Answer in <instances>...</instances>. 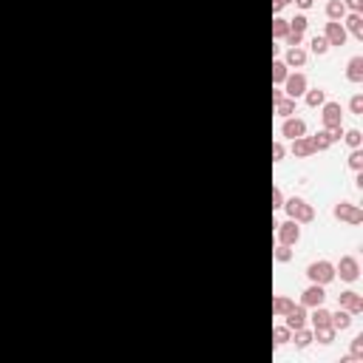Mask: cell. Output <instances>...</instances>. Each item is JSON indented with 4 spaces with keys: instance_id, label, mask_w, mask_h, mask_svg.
Wrapping results in <instances>:
<instances>
[{
    "instance_id": "obj_1",
    "label": "cell",
    "mask_w": 363,
    "mask_h": 363,
    "mask_svg": "<svg viewBox=\"0 0 363 363\" xmlns=\"http://www.w3.org/2000/svg\"><path fill=\"white\" fill-rule=\"evenodd\" d=\"M281 207H287V216L292 219V222H298V224H309L315 219V207H312V204H307L304 199H298V196H292L289 202H284Z\"/></svg>"
},
{
    "instance_id": "obj_2",
    "label": "cell",
    "mask_w": 363,
    "mask_h": 363,
    "mask_svg": "<svg viewBox=\"0 0 363 363\" xmlns=\"http://www.w3.org/2000/svg\"><path fill=\"white\" fill-rule=\"evenodd\" d=\"M307 278L312 284H321V287H326V284L335 278V267L329 264V261H312V264L307 267Z\"/></svg>"
},
{
    "instance_id": "obj_3",
    "label": "cell",
    "mask_w": 363,
    "mask_h": 363,
    "mask_svg": "<svg viewBox=\"0 0 363 363\" xmlns=\"http://www.w3.org/2000/svg\"><path fill=\"white\" fill-rule=\"evenodd\" d=\"M335 219H338V222H346V224H360L363 210L352 202H340V204H335Z\"/></svg>"
},
{
    "instance_id": "obj_4",
    "label": "cell",
    "mask_w": 363,
    "mask_h": 363,
    "mask_svg": "<svg viewBox=\"0 0 363 363\" xmlns=\"http://www.w3.org/2000/svg\"><path fill=\"white\" fill-rule=\"evenodd\" d=\"M335 275H340L344 281H357V275H360V264H357L355 255H344V259L338 261V267H335Z\"/></svg>"
},
{
    "instance_id": "obj_5",
    "label": "cell",
    "mask_w": 363,
    "mask_h": 363,
    "mask_svg": "<svg viewBox=\"0 0 363 363\" xmlns=\"http://www.w3.org/2000/svg\"><path fill=\"white\" fill-rule=\"evenodd\" d=\"M278 227V244H298V239H301V227H298V222H292V219H287V222L275 224Z\"/></svg>"
},
{
    "instance_id": "obj_6",
    "label": "cell",
    "mask_w": 363,
    "mask_h": 363,
    "mask_svg": "<svg viewBox=\"0 0 363 363\" xmlns=\"http://www.w3.org/2000/svg\"><path fill=\"white\" fill-rule=\"evenodd\" d=\"M321 119H324V128H338V125H344L340 105L338 102H324L321 105Z\"/></svg>"
},
{
    "instance_id": "obj_7",
    "label": "cell",
    "mask_w": 363,
    "mask_h": 363,
    "mask_svg": "<svg viewBox=\"0 0 363 363\" xmlns=\"http://www.w3.org/2000/svg\"><path fill=\"white\" fill-rule=\"evenodd\" d=\"M281 134L287 136V139H298V136H307V122L298 117H287L281 125Z\"/></svg>"
},
{
    "instance_id": "obj_8",
    "label": "cell",
    "mask_w": 363,
    "mask_h": 363,
    "mask_svg": "<svg viewBox=\"0 0 363 363\" xmlns=\"http://www.w3.org/2000/svg\"><path fill=\"white\" fill-rule=\"evenodd\" d=\"M324 301H326V292L321 284H312V287H307L301 292V307H321Z\"/></svg>"
},
{
    "instance_id": "obj_9",
    "label": "cell",
    "mask_w": 363,
    "mask_h": 363,
    "mask_svg": "<svg viewBox=\"0 0 363 363\" xmlns=\"http://www.w3.org/2000/svg\"><path fill=\"white\" fill-rule=\"evenodd\" d=\"M324 37L329 46H344L346 43V29L340 26V20H332V23H326V31Z\"/></svg>"
},
{
    "instance_id": "obj_10",
    "label": "cell",
    "mask_w": 363,
    "mask_h": 363,
    "mask_svg": "<svg viewBox=\"0 0 363 363\" xmlns=\"http://www.w3.org/2000/svg\"><path fill=\"white\" fill-rule=\"evenodd\" d=\"M338 307L346 309V312H352V315H357L363 309V301H360V295H357V292L346 289V292H340V295H338Z\"/></svg>"
},
{
    "instance_id": "obj_11",
    "label": "cell",
    "mask_w": 363,
    "mask_h": 363,
    "mask_svg": "<svg viewBox=\"0 0 363 363\" xmlns=\"http://www.w3.org/2000/svg\"><path fill=\"white\" fill-rule=\"evenodd\" d=\"M287 94L292 99H298V97H304V94H307V77L304 74H287Z\"/></svg>"
},
{
    "instance_id": "obj_12",
    "label": "cell",
    "mask_w": 363,
    "mask_h": 363,
    "mask_svg": "<svg viewBox=\"0 0 363 363\" xmlns=\"http://www.w3.org/2000/svg\"><path fill=\"white\" fill-rule=\"evenodd\" d=\"M307 324V312H304V307H289V312H287V329L289 332H295V329H301V326Z\"/></svg>"
},
{
    "instance_id": "obj_13",
    "label": "cell",
    "mask_w": 363,
    "mask_h": 363,
    "mask_svg": "<svg viewBox=\"0 0 363 363\" xmlns=\"http://www.w3.org/2000/svg\"><path fill=\"white\" fill-rule=\"evenodd\" d=\"M346 80L363 82V57H352V60L346 62Z\"/></svg>"
},
{
    "instance_id": "obj_14",
    "label": "cell",
    "mask_w": 363,
    "mask_h": 363,
    "mask_svg": "<svg viewBox=\"0 0 363 363\" xmlns=\"http://www.w3.org/2000/svg\"><path fill=\"white\" fill-rule=\"evenodd\" d=\"M292 154L301 156V159H307V156L315 154L312 142H309V136H298V139H292Z\"/></svg>"
},
{
    "instance_id": "obj_15",
    "label": "cell",
    "mask_w": 363,
    "mask_h": 363,
    "mask_svg": "<svg viewBox=\"0 0 363 363\" xmlns=\"http://www.w3.org/2000/svg\"><path fill=\"white\" fill-rule=\"evenodd\" d=\"M346 34H355V37H360L363 40V17H360V12H352L349 17H346Z\"/></svg>"
},
{
    "instance_id": "obj_16",
    "label": "cell",
    "mask_w": 363,
    "mask_h": 363,
    "mask_svg": "<svg viewBox=\"0 0 363 363\" xmlns=\"http://www.w3.org/2000/svg\"><path fill=\"white\" fill-rule=\"evenodd\" d=\"M315 312H312V324H315V329H324V326H332V312L329 309H324V304L321 307H312Z\"/></svg>"
},
{
    "instance_id": "obj_17",
    "label": "cell",
    "mask_w": 363,
    "mask_h": 363,
    "mask_svg": "<svg viewBox=\"0 0 363 363\" xmlns=\"http://www.w3.org/2000/svg\"><path fill=\"white\" fill-rule=\"evenodd\" d=\"M349 326H352V312H346V309L332 312V329L335 332H344V329H349Z\"/></svg>"
},
{
    "instance_id": "obj_18",
    "label": "cell",
    "mask_w": 363,
    "mask_h": 363,
    "mask_svg": "<svg viewBox=\"0 0 363 363\" xmlns=\"http://www.w3.org/2000/svg\"><path fill=\"white\" fill-rule=\"evenodd\" d=\"M309 142H312L315 151H326L329 145H332V134H329V128H324V131H318L315 136H309Z\"/></svg>"
},
{
    "instance_id": "obj_19",
    "label": "cell",
    "mask_w": 363,
    "mask_h": 363,
    "mask_svg": "<svg viewBox=\"0 0 363 363\" xmlns=\"http://www.w3.org/2000/svg\"><path fill=\"white\" fill-rule=\"evenodd\" d=\"M326 17H329V20H344L346 17L344 0H329V3H326Z\"/></svg>"
},
{
    "instance_id": "obj_20",
    "label": "cell",
    "mask_w": 363,
    "mask_h": 363,
    "mask_svg": "<svg viewBox=\"0 0 363 363\" xmlns=\"http://www.w3.org/2000/svg\"><path fill=\"white\" fill-rule=\"evenodd\" d=\"M275 114H278V117H284V119L292 117V114H295V99H292V97L278 99V102H275Z\"/></svg>"
},
{
    "instance_id": "obj_21",
    "label": "cell",
    "mask_w": 363,
    "mask_h": 363,
    "mask_svg": "<svg viewBox=\"0 0 363 363\" xmlns=\"http://www.w3.org/2000/svg\"><path fill=\"white\" fill-rule=\"evenodd\" d=\"M287 66H304V62H307V51L301 49V46H295V49H289L287 51Z\"/></svg>"
},
{
    "instance_id": "obj_22",
    "label": "cell",
    "mask_w": 363,
    "mask_h": 363,
    "mask_svg": "<svg viewBox=\"0 0 363 363\" xmlns=\"http://www.w3.org/2000/svg\"><path fill=\"white\" fill-rule=\"evenodd\" d=\"M324 102H326V91H321V88L307 91V105H309V108H321Z\"/></svg>"
},
{
    "instance_id": "obj_23",
    "label": "cell",
    "mask_w": 363,
    "mask_h": 363,
    "mask_svg": "<svg viewBox=\"0 0 363 363\" xmlns=\"http://www.w3.org/2000/svg\"><path fill=\"white\" fill-rule=\"evenodd\" d=\"M287 31H289V20H284V17L272 20V37H275V40H284V37H287Z\"/></svg>"
},
{
    "instance_id": "obj_24",
    "label": "cell",
    "mask_w": 363,
    "mask_h": 363,
    "mask_svg": "<svg viewBox=\"0 0 363 363\" xmlns=\"http://www.w3.org/2000/svg\"><path fill=\"white\" fill-rule=\"evenodd\" d=\"M287 62H281V60H275L272 62V82H275V86H281L284 80H287Z\"/></svg>"
},
{
    "instance_id": "obj_25",
    "label": "cell",
    "mask_w": 363,
    "mask_h": 363,
    "mask_svg": "<svg viewBox=\"0 0 363 363\" xmlns=\"http://www.w3.org/2000/svg\"><path fill=\"white\" fill-rule=\"evenodd\" d=\"M312 340H315V335H312V332H307L304 326H301V329H295V346H298V349H307V346L312 344Z\"/></svg>"
},
{
    "instance_id": "obj_26",
    "label": "cell",
    "mask_w": 363,
    "mask_h": 363,
    "mask_svg": "<svg viewBox=\"0 0 363 363\" xmlns=\"http://www.w3.org/2000/svg\"><path fill=\"white\" fill-rule=\"evenodd\" d=\"M309 49H312L315 54H326V51H329V43H326L324 34H315V37L309 40Z\"/></svg>"
},
{
    "instance_id": "obj_27",
    "label": "cell",
    "mask_w": 363,
    "mask_h": 363,
    "mask_svg": "<svg viewBox=\"0 0 363 363\" xmlns=\"http://www.w3.org/2000/svg\"><path fill=\"white\" fill-rule=\"evenodd\" d=\"M289 307H292V301H289L287 295H278L275 301H272V312H275V315H287Z\"/></svg>"
},
{
    "instance_id": "obj_28",
    "label": "cell",
    "mask_w": 363,
    "mask_h": 363,
    "mask_svg": "<svg viewBox=\"0 0 363 363\" xmlns=\"http://www.w3.org/2000/svg\"><path fill=\"white\" fill-rule=\"evenodd\" d=\"M272 255H275L278 264H287V261L292 259V250H289V244H278L275 250H272Z\"/></svg>"
},
{
    "instance_id": "obj_29",
    "label": "cell",
    "mask_w": 363,
    "mask_h": 363,
    "mask_svg": "<svg viewBox=\"0 0 363 363\" xmlns=\"http://www.w3.org/2000/svg\"><path fill=\"white\" fill-rule=\"evenodd\" d=\"M344 139L349 142V148H360V142H363V134L357 128H352V131H344Z\"/></svg>"
},
{
    "instance_id": "obj_30",
    "label": "cell",
    "mask_w": 363,
    "mask_h": 363,
    "mask_svg": "<svg viewBox=\"0 0 363 363\" xmlns=\"http://www.w3.org/2000/svg\"><path fill=\"white\" fill-rule=\"evenodd\" d=\"M315 338H318L321 344H332V340H335V329H332V326H324V329H315Z\"/></svg>"
},
{
    "instance_id": "obj_31",
    "label": "cell",
    "mask_w": 363,
    "mask_h": 363,
    "mask_svg": "<svg viewBox=\"0 0 363 363\" xmlns=\"http://www.w3.org/2000/svg\"><path fill=\"white\" fill-rule=\"evenodd\" d=\"M272 338H275V346H284L289 340V329L287 326H275V329H272Z\"/></svg>"
},
{
    "instance_id": "obj_32",
    "label": "cell",
    "mask_w": 363,
    "mask_h": 363,
    "mask_svg": "<svg viewBox=\"0 0 363 363\" xmlns=\"http://www.w3.org/2000/svg\"><path fill=\"white\" fill-rule=\"evenodd\" d=\"M349 167L360 173V167H363V154H360V148H355V151L349 154Z\"/></svg>"
},
{
    "instance_id": "obj_33",
    "label": "cell",
    "mask_w": 363,
    "mask_h": 363,
    "mask_svg": "<svg viewBox=\"0 0 363 363\" xmlns=\"http://www.w3.org/2000/svg\"><path fill=\"white\" fill-rule=\"evenodd\" d=\"M284 40L289 43V49H295V46H301V43H304V31H292V29H289V31H287V37H284Z\"/></svg>"
},
{
    "instance_id": "obj_34",
    "label": "cell",
    "mask_w": 363,
    "mask_h": 363,
    "mask_svg": "<svg viewBox=\"0 0 363 363\" xmlns=\"http://www.w3.org/2000/svg\"><path fill=\"white\" fill-rule=\"evenodd\" d=\"M307 26H309V20L304 17V14H298L295 20H289V29L292 31H307Z\"/></svg>"
},
{
    "instance_id": "obj_35",
    "label": "cell",
    "mask_w": 363,
    "mask_h": 363,
    "mask_svg": "<svg viewBox=\"0 0 363 363\" xmlns=\"http://www.w3.org/2000/svg\"><path fill=\"white\" fill-rule=\"evenodd\" d=\"M349 108H352V114H355V117H360V114H363V97H360V94H355V97H352Z\"/></svg>"
},
{
    "instance_id": "obj_36",
    "label": "cell",
    "mask_w": 363,
    "mask_h": 363,
    "mask_svg": "<svg viewBox=\"0 0 363 363\" xmlns=\"http://www.w3.org/2000/svg\"><path fill=\"white\" fill-rule=\"evenodd\" d=\"M363 355V338H355L352 340V357H360Z\"/></svg>"
},
{
    "instance_id": "obj_37",
    "label": "cell",
    "mask_w": 363,
    "mask_h": 363,
    "mask_svg": "<svg viewBox=\"0 0 363 363\" xmlns=\"http://www.w3.org/2000/svg\"><path fill=\"white\" fill-rule=\"evenodd\" d=\"M284 204V193H281V187H272V207H281Z\"/></svg>"
},
{
    "instance_id": "obj_38",
    "label": "cell",
    "mask_w": 363,
    "mask_h": 363,
    "mask_svg": "<svg viewBox=\"0 0 363 363\" xmlns=\"http://www.w3.org/2000/svg\"><path fill=\"white\" fill-rule=\"evenodd\" d=\"M281 159H284V145L275 142V145H272V162H281Z\"/></svg>"
},
{
    "instance_id": "obj_39",
    "label": "cell",
    "mask_w": 363,
    "mask_h": 363,
    "mask_svg": "<svg viewBox=\"0 0 363 363\" xmlns=\"http://www.w3.org/2000/svg\"><path fill=\"white\" fill-rule=\"evenodd\" d=\"M344 6H349L352 12H360V9H363V0H344Z\"/></svg>"
},
{
    "instance_id": "obj_40",
    "label": "cell",
    "mask_w": 363,
    "mask_h": 363,
    "mask_svg": "<svg viewBox=\"0 0 363 363\" xmlns=\"http://www.w3.org/2000/svg\"><path fill=\"white\" fill-rule=\"evenodd\" d=\"M287 3H289V0H272V12L278 14V12H281V9H284V6H287Z\"/></svg>"
},
{
    "instance_id": "obj_41",
    "label": "cell",
    "mask_w": 363,
    "mask_h": 363,
    "mask_svg": "<svg viewBox=\"0 0 363 363\" xmlns=\"http://www.w3.org/2000/svg\"><path fill=\"white\" fill-rule=\"evenodd\" d=\"M278 99H284V91H281V88H275V91H272V102H278Z\"/></svg>"
},
{
    "instance_id": "obj_42",
    "label": "cell",
    "mask_w": 363,
    "mask_h": 363,
    "mask_svg": "<svg viewBox=\"0 0 363 363\" xmlns=\"http://www.w3.org/2000/svg\"><path fill=\"white\" fill-rule=\"evenodd\" d=\"M295 3H298L301 9H309V6H312V0H295Z\"/></svg>"
}]
</instances>
